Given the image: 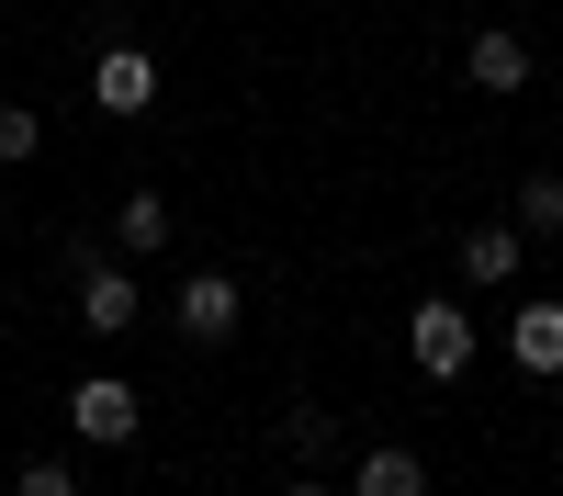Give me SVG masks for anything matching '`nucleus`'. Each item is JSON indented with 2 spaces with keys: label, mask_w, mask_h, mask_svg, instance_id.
Here are the masks:
<instances>
[{
  "label": "nucleus",
  "mask_w": 563,
  "mask_h": 496,
  "mask_svg": "<svg viewBox=\"0 0 563 496\" xmlns=\"http://www.w3.org/2000/svg\"><path fill=\"white\" fill-rule=\"evenodd\" d=\"M507 225H519V238H563V180L530 169V180H519V203H507Z\"/></svg>",
  "instance_id": "9b49d317"
},
{
  "label": "nucleus",
  "mask_w": 563,
  "mask_h": 496,
  "mask_svg": "<svg viewBox=\"0 0 563 496\" xmlns=\"http://www.w3.org/2000/svg\"><path fill=\"white\" fill-rule=\"evenodd\" d=\"M462 68H474V90L507 102V90H530V34H519V23H485L474 45H462Z\"/></svg>",
  "instance_id": "0eeeda50"
},
{
  "label": "nucleus",
  "mask_w": 563,
  "mask_h": 496,
  "mask_svg": "<svg viewBox=\"0 0 563 496\" xmlns=\"http://www.w3.org/2000/svg\"><path fill=\"white\" fill-rule=\"evenodd\" d=\"M12 496H79V474L57 463V451H23V463H12Z\"/></svg>",
  "instance_id": "ddd939ff"
},
{
  "label": "nucleus",
  "mask_w": 563,
  "mask_h": 496,
  "mask_svg": "<svg viewBox=\"0 0 563 496\" xmlns=\"http://www.w3.org/2000/svg\"><path fill=\"white\" fill-rule=\"evenodd\" d=\"M271 496H339V485H316V474H294V485H271Z\"/></svg>",
  "instance_id": "2eb2a0df"
},
{
  "label": "nucleus",
  "mask_w": 563,
  "mask_h": 496,
  "mask_svg": "<svg viewBox=\"0 0 563 496\" xmlns=\"http://www.w3.org/2000/svg\"><path fill=\"white\" fill-rule=\"evenodd\" d=\"M68 429H79L90 451H124L135 429H147V395H135L124 373H90V384H68Z\"/></svg>",
  "instance_id": "f03ea898"
},
{
  "label": "nucleus",
  "mask_w": 563,
  "mask_h": 496,
  "mask_svg": "<svg viewBox=\"0 0 563 496\" xmlns=\"http://www.w3.org/2000/svg\"><path fill=\"white\" fill-rule=\"evenodd\" d=\"M462 283H519V225H474V238H462Z\"/></svg>",
  "instance_id": "1a4fd4ad"
},
{
  "label": "nucleus",
  "mask_w": 563,
  "mask_h": 496,
  "mask_svg": "<svg viewBox=\"0 0 563 496\" xmlns=\"http://www.w3.org/2000/svg\"><path fill=\"white\" fill-rule=\"evenodd\" d=\"M282 451H294V463H339V418H327V406H294V418H282Z\"/></svg>",
  "instance_id": "f8f14e48"
},
{
  "label": "nucleus",
  "mask_w": 563,
  "mask_h": 496,
  "mask_svg": "<svg viewBox=\"0 0 563 496\" xmlns=\"http://www.w3.org/2000/svg\"><path fill=\"white\" fill-rule=\"evenodd\" d=\"M79 316H90V339H124L135 316H147L135 271H124V260H90V249H79Z\"/></svg>",
  "instance_id": "7ed1b4c3"
},
{
  "label": "nucleus",
  "mask_w": 563,
  "mask_h": 496,
  "mask_svg": "<svg viewBox=\"0 0 563 496\" xmlns=\"http://www.w3.org/2000/svg\"><path fill=\"white\" fill-rule=\"evenodd\" d=\"M45 147V113H23V102H0V169H23Z\"/></svg>",
  "instance_id": "4468645a"
},
{
  "label": "nucleus",
  "mask_w": 563,
  "mask_h": 496,
  "mask_svg": "<svg viewBox=\"0 0 563 496\" xmlns=\"http://www.w3.org/2000/svg\"><path fill=\"white\" fill-rule=\"evenodd\" d=\"M507 361H519L530 384H563V305L552 294H530L519 316H507Z\"/></svg>",
  "instance_id": "20e7f679"
},
{
  "label": "nucleus",
  "mask_w": 563,
  "mask_h": 496,
  "mask_svg": "<svg viewBox=\"0 0 563 496\" xmlns=\"http://www.w3.org/2000/svg\"><path fill=\"white\" fill-rule=\"evenodd\" d=\"M113 238H124L135 260H158V249H169V192H124V203H113Z\"/></svg>",
  "instance_id": "9d476101"
},
{
  "label": "nucleus",
  "mask_w": 563,
  "mask_h": 496,
  "mask_svg": "<svg viewBox=\"0 0 563 496\" xmlns=\"http://www.w3.org/2000/svg\"><path fill=\"white\" fill-rule=\"evenodd\" d=\"M350 496H429V463H417L406 440H372L350 463Z\"/></svg>",
  "instance_id": "6e6552de"
},
{
  "label": "nucleus",
  "mask_w": 563,
  "mask_h": 496,
  "mask_svg": "<svg viewBox=\"0 0 563 496\" xmlns=\"http://www.w3.org/2000/svg\"><path fill=\"white\" fill-rule=\"evenodd\" d=\"M238 316H249V294H238V271H192L180 283V339H238Z\"/></svg>",
  "instance_id": "39448f33"
},
{
  "label": "nucleus",
  "mask_w": 563,
  "mask_h": 496,
  "mask_svg": "<svg viewBox=\"0 0 563 496\" xmlns=\"http://www.w3.org/2000/svg\"><path fill=\"white\" fill-rule=\"evenodd\" d=\"M90 102H102V113H147V102H158L147 45H102V57H90Z\"/></svg>",
  "instance_id": "423d86ee"
},
{
  "label": "nucleus",
  "mask_w": 563,
  "mask_h": 496,
  "mask_svg": "<svg viewBox=\"0 0 563 496\" xmlns=\"http://www.w3.org/2000/svg\"><path fill=\"white\" fill-rule=\"evenodd\" d=\"M406 361H417L429 384H462V373H474V316H462L451 294H429V305L406 316Z\"/></svg>",
  "instance_id": "f257e3e1"
}]
</instances>
